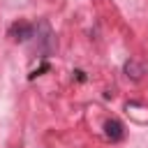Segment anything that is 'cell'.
<instances>
[{
	"mask_svg": "<svg viewBox=\"0 0 148 148\" xmlns=\"http://www.w3.org/2000/svg\"><path fill=\"white\" fill-rule=\"evenodd\" d=\"M104 134H106V139H111V141H120V139L125 136V127H123L120 120L111 118V120L104 123Z\"/></svg>",
	"mask_w": 148,
	"mask_h": 148,
	"instance_id": "2",
	"label": "cell"
},
{
	"mask_svg": "<svg viewBox=\"0 0 148 148\" xmlns=\"http://www.w3.org/2000/svg\"><path fill=\"white\" fill-rule=\"evenodd\" d=\"M32 32H35V28L28 21H14L9 25V30H7V35L12 37V42H25V39L32 37Z\"/></svg>",
	"mask_w": 148,
	"mask_h": 148,
	"instance_id": "1",
	"label": "cell"
},
{
	"mask_svg": "<svg viewBox=\"0 0 148 148\" xmlns=\"http://www.w3.org/2000/svg\"><path fill=\"white\" fill-rule=\"evenodd\" d=\"M125 72H127V76H132V79H141L143 67H141L139 62H134V60H127V62H125Z\"/></svg>",
	"mask_w": 148,
	"mask_h": 148,
	"instance_id": "3",
	"label": "cell"
}]
</instances>
